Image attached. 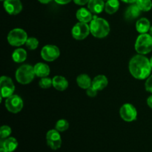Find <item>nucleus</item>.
I'll return each instance as SVG.
<instances>
[{
	"label": "nucleus",
	"instance_id": "18",
	"mask_svg": "<svg viewBox=\"0 0 152 152\" xmlns=\"http://www.w3.org/2000/svg\"><path fill=\"white\" fill-rule=\"evenodd\" d=\"M53 86L58 91H65L68 87V82L62 76H56L52 80Z\"/></svg>",
	"mask_w": 152,
	"mask_h": 152
},
{
	"label": "nucleus",
	"instance_id": "10",
	"mask_svg": "<svg viewBox=\"0 0 152 152\" xmlns=\"http://www.w3.org/2000/svg\"><path fill=\"white\" fill-rule=\"evenodd\" d=\"M46 142L51 149H59L62 145V139L59 132L56 129L48 131L46 134Z\"/></svg>",
	"mask_w": 152,
	"mask_h": 152
},
{
	"label": "nucleus",
	"instance_id": "6",
	"mask_svg": "<svg viewBox=\"0 0 152 152\" xmlns=\"http://www.w3.org/2000/svg\"><path fill=\"white\" fill-rule=\"evenodd\" d=\"M5 107L8 111L16 114L23 108V101L18 95H12L5 100Z\"/></svg>",
	"mask_w": 152,
	"mask_h": 152
},
{
	"label": "nucleus",
	"instance_id": "24",
	"mask_svg": "<svg viewBox=\"0 0 152 152\" xmlns=\"http://www.w3.org/2000/svg\"><path fill=\"white\" fill-rule=\"evenodd\" d=\"M136 4L142 11H148L152 7L151 0H137Z\"/></svg>",
	"mask_w": 152,
	"mask_h": 152
},
{
	"label": "nucleus",
	"instance_id": "30",
	"mask_svg": "<svg viewBox=\"0 0 152 152\" xmlns=\"http://www.w3.org/2000/svg\"><path fill=\"white\" fill-rule=\"evenodd\" d=\"M145 86L147 91L152 93V75L150 76V77L147 79L146 82H145Z\"/></svg>",
	"mask_w": 152,
	"mask_h": 152
},
{
	"label": "nucleus",
	"instance_id": "4",
	"mask_svg": "<svg viewBox=\"0 0 152 152\" xmlns=\"http://www.w3.org/2000/svg\"><path fill=\"white\" fill-rule=\"evenodd\" d=\"M135 50L140 54H147L152 50V37L148 34H141L135 42Z\"/></svg>",
	"mask_w": 152,
	"mask_h": 152
},
{
	"label": "nucleus",
	"instance_id": "32",
	"mask_svg": "<svg viewBox=\"0 0 152 152\" xmlns=\"http://www.w3.org/2000/svg\"><path fill=\"white\" fill-rule=\"evenodd\" d=\"M54 1L59 4H66L71 1V0H54Z\"/></svg>",
	"mask_w": 152,
	"mask_h": 152
},
{
	"label": "nucleus",
	"instance_id": "9",
	"mask_svg": "<svg viewBox=\"0 0 152 152\" xmlns=\"http://www.w3.org/2000/svg\"><path fill=\"white\" fill-rule=\"evenodd\" d=\"M60 55L59 49L56 45H48L44 46L41 50V56L43 59L48 62H52L57 59Z\"/></svg>",
	"mask_w": 152,
	"mask_h": 152
},
{
	"label": "nucleus",
	"instance_id": "19",
	"mask_svg": "<svg viewBox=\"0 0 152 152\" xmlns=\"http://www.w3.org/2000/svg\"><path fill=\"white\" fill-rule=\"evenodd\" d=\"M108 85V79L104 75H98L92 80V86L96 90L101 91Z\"/></svg>",
	"mask_w": 152,
	"mask_h": 152
},
{
	"label": "nucleus",
	"instance_id": "28",
	"mask_svg": "<svg viewBox=\"0 0 152 152\" xmlns=\"http://www.w3.org/2000/svg\"><path fill=\"white\" fill-rule=\"evenodd\" d=\"M11 129L7 126H1L0 129V137H1V140L6 139L11 134Z\"/></svg>",
	"mask_w": 152,
	"mask_h": 152
},
{
	"label": "nucleus",
	"instance_id": "12",
	"mask_svg": "<svg viewBox=\"0 0 152 152\" xmlns=\"http://www.w3.org/2000/svg\"><path fill=\"white\" fill-rule=\"evenodd\" d=\"M4 10L10 15H16L22 10V4L20 0H4Z\"/></svg>",
	"mask_w": 152,
	"mask_h": 152
},
{
	"label": "nucleus",
	"instance_id": "16",
	"mask_svg": "<svg viewBox=\"0 0 152 152\" xmlns=\"http://www.w3.org/2000/svg\"><path fill=\"white\" fill-rule=\"evenodd\" d=\"M35 74L39 77H46L50 74V68L46 64L42 62H39L36 64L34 67Z\"/></svg>",
	"mask_w": 152,
	"mask_h": 152
},
{
	"label": "nucleus",
	"instance_id": "37",
	"mask_svg": "<svg viewBox=\"0 0 152 152\" xmlns=\"http://www.w3.org/2000/svg\"><path fill=\"white\" fill-rule=\"evenodd\" d=\"M149 32H150V35H151V37H152V26L151 27V28H150V30H149Z\"/></svg>",
	"mask_w": 152,
	"mask_h": 152
},
{
	"label": "nucleus",
	"instance_id": "14",
	"mask_svg": "<svg viewBox=\"0 0 152 152\" xmlns=\"http://www.w3.org/2000/svg\"><path fill=\"white\" fill-rule=\"evenodd\" d=\"M88 7L91 13L94 14L100 13L105 8L103 0H90L88 3Z\"/></svg>",
	"mask_w": 152,
	"mask_h": 152
},
{
	"label": "nucleus",
	"instance_id": "34",
	"mask_svg": "<svg viewBox=\"0 0 152 152\" xmlns=\"http://www.w3.org/2000/svg\"><path fill=\"white\" fill-rule=\"evenodd\" d=\"M121 1H124L126 3H130V4H132V3L136 2L137 0H121Z\"/></svg>",
	"mask_w": 152,
	"mask_h": 152
},
{
	"label": "nucleus",
	"instance_id": "5",
	"mask_svg": "<svg viewBox=\"0 0 152 152\" xmlns=\"http://www.w3.org/2000/svg\"><path fill=\"white\" fill-rule=\"evenodd\" d=\"M28 39L27 33L21 28H15L10 31L7 35V41L12 46H21Z\"/></svg>",
	"mask_w": 152,
	"mask_h": 152
},
{
	"label": "nucleus",
	"instance_id": "3",
	"mask_svg": "<svg viewBox=\"0 0 152 152\" xmlns=\"http://www.w3.org/2000/svg\"><path fill=\"white\" fill-rule=\"evenodd\" d=\"M35 75L34 67L29 65H23L16 70V79L20 84L26 85L33 81Z\"/></svg>",
	"mask_w": 152,
	"mask_h": 152
},
{
	"label": "nucleus",
	"instance_id": "35",
	"mask_svg": "<svg viewBox=\"0 0 152 152\" xmlns=\"http://www.w3.org/2000/svg\"><path fill=\"white\" fill-rule=\"evenodd\" d=\"M39 2L42 3V4H48V3L50 2V1H52V0H38Z\"/></svg>",
	"mask_w": 152,
	"mask_h": 152
},
{
	"label": "nucleus",
	"instance_id": "2",
	"mask_svg": "<svg viewBox=\"0 0 152 152\" xmlns=\"http://www.w3.org/2000/svg\"><path fill=\"white\" fill-rule=\"evenodd\" d=\"M90 31L94 37L96 38H104L107 37L110 32L109 24L105 19L94 16L91 22Z\"/></svg>",
	"mask_w": 152,
	"mask_h": 152
},
{
	"label": "nucleus",
	"instance_id": "8",
	"mask_svg": "<svg viewBox=\"0 0 152 152\" xmlns=\"http://www.w3.org/2000/svg\"><path fill=\"white\" fill-rule=\"evenodd\" d=\"M0 87H1V97H9L12 96L15 91V86L13 80L8 77L2 76L0 80Z\"/></svg>",
	"mask_w": 152,
	"mask_h": 152
},
{
	"label": "nucleus",
	"instance_id": "21",
	"mask_svg": "<svg viewBox=\"0 0 152 152\" xmlns=\"http://www.w3.org/2000/svg\"><path fill=\"white\" fill-rule=\"evenodd\" d=\"M77 83L81 88L87 89L92 86V81L87 74H80L77 78Z\"/></svg>",
	"mask_w": 152,
	"mask_h": 152
},
{
	"label": "nucleus",
	"instance_id": "25",
	"mask_svg": "<svg viewBox=\"0 0 152 152\" xmlns=\"http://www.w3.org/2000/svg\"><path fill=\"white\" fill-rule=\"evenodd\" d=\"M69 127V123L65 120H58L56 124V129L59 132H63L65 131L68 130Z\"/></svg>",
	"mask_w": 152,
	"mask_h": 152
},
{
	"label": "nucleus",
	"instance_id": "7",
	"mask_svg": "<svg viewBox=\"0 0 152 152\" xmlns=\"http://www.w3.org/2000/svg\"><path fill=\"white\" fill-rule=\"evenodd\" d=\"M90 31V26L85 22L77 23L72 28V36L75 39L83 40L88 36Z\"/></svg>",
	"mask_w": 152,
	"mask_h": 152
},
{
	"label": "nucleus",
	"instance_id": "36",
	"mask_svg": "<svg viewBox=\"0 0 152 152\" xmlns=\"http://www.w3.org/2000/svg\"><path fill=\"white\" fill-rule=\"evenodd\" d=\"M0 152H7V151H5V150H4L3 148H0Z\"/></svg>",
	"mask_w": 152,
	"mask_h": 152
},
{
	"label": "nucleus",
	"instance_id": "39",
	"mask_svg": "<svg viewBox=\"0 0 152 152\" xmlns=\"http://www.w3.org/2000/svg\"><path fill=\"white\" fill-rule=\"evenodd\" d=\"M1 1H4V0H1Z\"/></svg>",
	"mask_w": 152,
	"mask_h": 152
},
{
	"label": "nucleus",
	"instance_id": "31",
	"mask_svg": "<svg viewBox=\"0 0 152 152\" xmlns=\"http://www.w3.org/2000/svg\"><path fill=\"white\" fill-rule=\"evenodd\" d=\"M90 0H74V3L78 5H84V4H87L89 2Z\"/></svg>",
	"mask_w": 152,
	"mask_h": 152
},
{
	"label": "nucleus",
	"instance_id": "11",
	"mask_svg": "<svg viewBox=\"0 0 152 152\" xmlns=\"http://www.w3.org/2000/svg\"><path fill=\"white\" fill-rule=\"evenodd\" d=\"M120 114L122 119L126 122H132L137 117V111L133 105L129 103L124 104L120 110Z\"/></svg>",
	"mask_w": 152,
	"mask_h": 152
},
{
	"label": "nucleus",
	"instance_id": "26",
	"mask_svg": "<svg viewBox=\"0 0 152 152\" xmlns=\"http://www.w3.org/2000/svg\"><path fill=\"white\" fill-rule=\"evenodd\" d=\"M25 45L29 50H35L39 45V41L34 37H31L27 39Z\"/></svg>",
	"mask_w": 152,
	"mask_h": 152
},
{
	"label": "nucleus",
	"instance_id": "29",
	"mask_svg": "<svg viewBox=\"0 0 152 152\" xmlns=\"http://www.w3.org/2000/svg\"><path fill=\"white\" fill-rule=\"evenodd\" d=\"M97 90H96V89L94 88L93 87V86H91V87H89L88 88L86 89V93H87V95L88 96H91V97H94V96H96V94H97Z\"/></svg>",
	"mask_w": 152,
	"mask_h": 152
},
{
	"label": "nucleus",
	"instance_id": "17",
	"mask_svg": "<svg viewBox=\"0 0 152 152\" xmlns=\"http://www.w3.org/2000/svg\"><path fill=\"white\" fill-rule=\"evenodd\" d=\"M76 16H77V19L80 22H85V23L91 22V20L93 19V16L91 14V12L90 10H87L86 8L79 9L77 10V13H76Z\"/></svg>",
	"mask_w": 152,
	"mask_h": 152
},
{
	"label": "nucleus",
	"instance_id": "22",
	"mask_svg": "<svg viewBox=\"0 0 152 152\" xmlns=\"http://www.w3.org/2000/svg\"><path fill=\"white\" fill-rule=\"evenodd\" d=\"M120 2L118 0H107L105 4V10L108 14H113L118 10Z\"/></svg>",
	"mask_w": 152,
	"mask_h": 152
},
{
	"label": "nucleus",
	"instance_id": "1",
	"mask_svg": "<svg viewBox=\"0 0 152 152\" xmlns=\"http://www.w3.org/2000/svg\"><path fill=\"white\" fill-rule=\"evenodd\" d=\"M129 71L134 78L144 80L148 77L151 71L150 60L143 55L139 54L134 56L129 62Z\"/></svg>",
	"mask_w": 152,
	"mask_h": 152
},
{
	"label": "nucleus",
	"instance_id": "20",
	"mask_svg": "<svg viewBox=\"0 0 152 152\" xmlns=\"http://www.w3.org/2000/svg\"><path fill=\"white\" fill-rule=\"evenodd\" d=\"M151 28L150 22L146 18H141L137 22L136 29L140 34H146Z\"/></svg>",
	"mask_w": 152,
	"mask_h": 152
},
{
	"label": "nucleus",
	"instance_id": "13",
	"mask_svg": "<svg viewBox=\"0 0 152 152\" xmlns=\"http://www.w3.org/2000/svg\"><path fill=\"white\" fill-rule=\"evenodd\" d=\"M142 10L139 8L137 4H133L129 6L125 13V19L128 21H132L137 19L140 15Z\"/></svg>",
	"mask_w": 152,
	"mask_h": 152
},
{
	"label": "nucleus",
	"instance_id": "23",
	"mask_svg": "<svg viewBox=\"0 0 152 152\" xmlns=\"http://www.w3.org/2000/svg\"><path fill=\"white\" fill-rule=\"evenodd\" d=\"M27 58V52L23 48H18L14 50L12 54V59L14 62L21 63L23 62Z\"/></svg>",
	"mask_w": 152,
	"mask_h": 152
},
{
	"label": "nucleus",
	"instance_id": "15",
	"mask_svg": "<svg viewBox=\"0 0 152 152\" xmlns=\"http://www.w3.org/2000/svg\"><path fill=\"white\" fill-rule=\"evenodd\" d=\"M18 147V142L14 137H8L1 140V148H4L7 152H13Z\"/></svg>",
	"mask_w": 152,
	"mask_h": 152
},
{
	"label": "nucleus",
	"instance_id": "27",
	"mask_svg": "<svg viewBox=\"0 0 152 152\" xmlns=\"http://www.w3.org/2000/svg\"><path fill=\"white\" fill-rule=\"evenodd\" d=\"M39 85L40 88L43 89L49 88H50V86H53V81L48 77H42L39 83Z\"/></svg>",
	"mask_w": 152,
	"mask_h": 152
},
{
	"label": "nucleus",
	"instance_id": "33",
	"mask_svg": "<svg viewBox=\"0 0 152 152\" xmlns=\"http://www.w3.org/2000/svg\"><path fill=\"white\" fill-rule=\"evenodd\" d=\"M147 104H148V105L150 108H152V95L150 96L148 98V99H147Z\"/></svg>",
	"mask_w": 152,
	"mask_h": 152
},
{
	"label": "nucleus",
	"instance_id": "38",
	"mask_svg": "<svg viewBox=\"0 0 152 152\" xmlns=\"http://www.w3.org/2000/svg\"><path fill=\"white\" fill-rule=\"evenodd\" d=\"M150 62H151V67H152V56L151 58V60H150Z\"/></svg>",
	"mask_w": 152,
	"mask_h": 152
}]
</instances>
